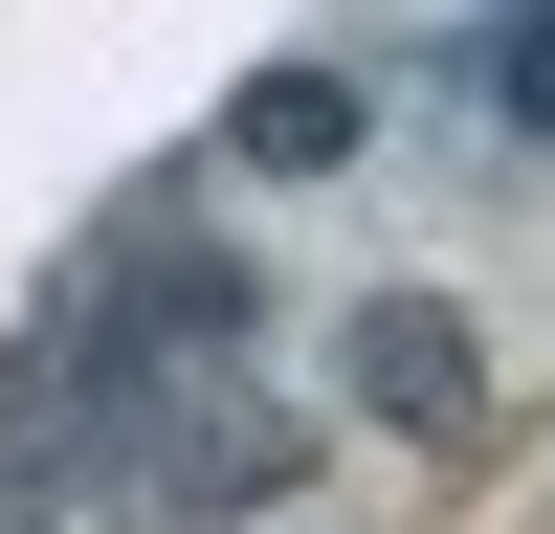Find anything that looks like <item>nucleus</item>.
<instances>
[{
  "instance_id": "obj_1",
  "label": "nucleus",
  "mask_w": 555,
  "mask_h": 534,
  "mask_svg": "<svg viewBox=\"0 0 555 534\" xmlns=\"http://www.w3.org/2000/svg\"><path fill=\"white\" fill-rule=\"evenodd\" d=\"M112 490H133V534H245V512H289V490H311V400L245 356V379L156 400V423L112 445Z\"/></svg>"
},
{
  "instance_id": "obj_2",
  "label": "nucleus",
  "mask_w": 555,
  "mask_h": 534,
  "mask_svg": "<svg viewBox=\"0 0 555 534\" xmlns=\"http://www.w3.org/2000/svg\"><path fill=\"white\" fill-rule=\"evenodd\" d=\"M334 379L378 400L400 445H489V334H467L444 290H356V312H334Z\"/></svg>"
},
{
  "instance_id": "obj_4",
  "label": "nucleus",
  "mask_w": 555,
  "mask_h": 534,
  "mask_svg": "<svg viewBox=\"0 0 555 534\" xmlns=\"http://www.w3.org/2000/svg\"><path fill=\"white\" fill-rule=\"evenodd\" d=\"M467 112L512 156H555V23H467Z\"/></svg>"
},
{
  "instance_id": "obj_3",
  "label": "nucleus",
  "mask_w": 555,
  "mask_h": 534,
  "mask_svg": "<svg viewBox=\"0 0 555 534\" xmlns=\"http://www.w3.org/2000/svg\"><path fill=\"white\" fill-rule=\"evenodd\" d=\"M222 156H245V178H356V89H334V67H245Z\"/></svg>"
}]
</instances>
